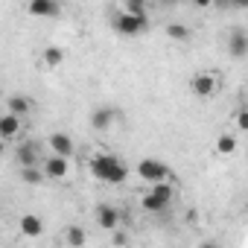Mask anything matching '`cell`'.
<instances>
[{"label":"cell","mask_w":248,"mask_h":248,"mask_svg":"<svg viewBox=\"0 0 248 248\" xmlns=\"http://www.w3.org/2000/svg\"><path fill=\"white\" fill-rule=\"evenodd\" d=\"M91 172H93V178H99L105 184H123L129 175L126 164L114 155H93L91 158Z\"/></svg>","instance_id":"obj_1"},{"label":"cell","mask_w":248,"mask_h":248,"mask_svg":"<svg viewBox=\"0 0 248 248\" xmlns=\"http://www.w3.org/2000/svg\"><path fill=\"white\" fill-rule=\"evenodd\" d=\"M138 175L143 181H149V184H167L170 181V167L164 161H158V158H143L138 164Z\"/></svg>","instance_id":"obj_2"},{"label":"cell","mask_w":248,"mask_h":248,"mask_svg":"<svg viewBox=\"0 0 248 248\" xmlns=\"http://www.w3.org/2000/svg\"><path fill=\"white\" fill-rule=\"evenodd\" d=\"M190 91H193L199 99H210V96H216V91H219V79H216L213 73L202 70V73H196V76L190 79Z\"/></svg>","instance_id":"obj_3"},{"label":"cell","mask_w":248,"mask_h":248,"mask_svg":"<svg viewBox=\"0 0 248 248\" xmlns=\"http://www.w3.org/2000/svg\"><path fill=\"white\" fill-rule=\"evenodd\" d=\"M146 27H149V18H135L129 12H117V18H114V30L120 35H140Z\"/></svg>","instance_id":"obj_4"},{"label":"cell","mask_w":248,"mask_h":248,"mask_svg":"<svg viewBox=\"0 0 248 248\" xmlns=\"http://www.w3.org/2000/svg\"><path fill=\"white\" fill-rule=\"evenodd\" d=\"M117 120H120V108H114V105H99V108H93V114H91V126H93L96 132H105V129L114 126Z\"/></svg>","instance_id":"obj_5"},{"label":"cell","mask_w":248,"mask_h":248,"mask_svg":"<svg viewBox=\"0 0 248 248\" xmlns=\"http://www.w3.org/2000/svg\"><path fill=\"white\" fill-rule=\"evenodd\" d=\"M41 170L47 172V178H56V181H64L70 175V158H62V155H47Z\"/></svg>","instance_id":"obj_6"},{"label":"cell","mask_w":248,"mask_h":248,"mask_svg":"<svg viewBox=\"0 0 248 248\" xmlns=\"http://www.w3.org/2000/svg\"><path fill=\"white\" fill-rule=\"evenodd\" d=\"M228 56L231 59H245L248 56V32L242 27H233L228 32Z\"/></svg>","instance_id":"obj_7"},{"label":"cell","mask_w":248,"mask_h":248,"mask_svg":"<svg viewBox=\"0 0 248 248\" xmlns=\"http://www.w3.org/2000/svg\"><path fill=\"white\" fill-rule=\"evenodd\" d=\"M15 164H18L21 170H27V167H41L44 161L38 158V146L24 140V143H18V146H15Z\"/></svg>","instance_id":"obj_8"},{"label":"cell","mask_w":248,"mask_h":248,"mask_svg":"<svg viewBox=\"0 0 248 248\" xmlns=\"http://www.w3.org/2000/svg\"><path fill=\"white\" fill-rule=\"evenodd\" d=\"M27 12L32 18H59L62 15V6L56 3V0H30Z\"/></svg>","instance_id":"obj_9"},{"label":"cell","mask_w":248,"mask_h":248,"mask_svg":"<svg viewBox=\"0 0 248 248\" xmlns=\"http://www.w3.org/2000/svg\"><path fill=\"white\" fill-rule=\"evenodd\" d=\"M96 225L102 228V231H117V225H120V210L114 207V204H96Z\"/></svg>","instance_id":"obj_10"},{"label":"cell","mask_w":248,"mask_h":248,"mask_svg":"<svg viewBox=\"0 0 248 248\" xmlns=\"http://www.w3.org/2000/svg\"><path fill=\"white\" fill-rule=\"evenodd\" d=\"M47 146L53 149V155H62V158H73V152H76L73 140H70L64 132H53V135L47 138Z\"/></svg>","instance_id":"obj_11"},{"label":"cell","mask_w":248,"mask_h":248,"mask_svg":"<svg viewBox=\"0 0 248 248\" xmlns=\"http://www.w3.org/2000/svg\"><path fill=\"white\" fill-rule=\"evenodd\" d=\"M21 132H24V120L21 117H15V114L0 117V135H3V140H15Z\"/></svg>","instance_id":"obj_12"},{"label":"cell","mask_w":248,"mask_h":248,"mask_svg":"<svg viewBox=\"0 0 248 248\" xmlns=\"http://www.w3.org/2000/svg\"><path fill=\"white\" fill-rule=\"evenodd\" d=\"M18 225H21V233L30 236V239H35V236L44 233V222H41V216H35V213H24Z\"/></svg>","instance_id":"obj_13"},{"label":"cell","mask_w":248,"mask_h":248,"mask_svg":"<svg viewBox=\"0 0 248 248\" xmlns=\"http://www.w3.org/2000/svg\"><path fill=\"white\" fill-rule=\"evenodd\" d=\"M32 111V102L27 99V96H21V93H12V96H6V114H15V117H27Z\"/></svg>","instance_id":"obj_14"},{"label":"cell","mask_w":248,"mask_h":248,"mask_svg":"<svg viewBox=\"0 0 248 248\" xmlns=\"http://www.w3.org/2000/svg\"><path fill=\"white\" fill-rule=\"evenodd\" d=\"M167 199H161V196H155L152 190H146L143 196H140V207L143 210H149V213H161V210H167Z\"/></svg>","instance_id":"obj_15"},{"label":"cell","mask_w":248,"mask_h":248,"mask_svg":"<svg viewBox=\"0 0 248 248\" xmlns=\"http://www.w3.org/2000/svg\"><path fill=\"white\" fill-rule=\"evenodd\" d=\"M18 175H21V181H24V184H30V187H38V184H44V178H47V172H44L41 167H27V170H18Z\"/></svg>","instance_id":"obj_16"},{"label":"cell","mask_w":248,"mask_h":248,"mask_svg":"<svg viewBox=\"0 0 248 248\" xmlns=\"http://www.w3.org/2000/svg\"><path fill=\"white\" fill-rule=\"evenodd\" d=\"M167 35H170L172 41H178V44H187V41L193 38V30H190L187 24H167Z\"/></svg>","instance_id":"obj_17"},{"label":"cell","mask_w":248,"mask_h":248,"mask_svg":"<svg viewBox=\"0 0 248 248\" xmlns=\"http://www.w3.org/2000/svg\"><path fill=\"white\" fill-rule=\"evenodd\" d=\"M64 242H67L70 248H82V245H85V228L67 225V228H64Z\"/></svg>","instance_id":"obj_18"},{"label":"cell","mask_w":248,"mask_h":248,"mask_svg":"<svg viewBox=\"0 0 248 248\" xmlns=\"http://www.w3.org/2000/svg\"><path fill=\"white\" fill-rule=\"evenodd\" d=\"M41 59H44L47 67H59V64L64 62V53H62V47H53V44H50V47H44V56H41Z\"/></svg>","instance_id":"obj_19"},{"label":"cell","mask_w":248,"mask_h":248,"mask_svg":"<svg viewBox=\"0 0 248 248\" xmlns=\"http://www.w3.org/2000/svg\"><path fill=\"white\" fill-rule=\"evenodd\" d=\"M233 149H236V138H233L231 132L219 135V140H216V152H219V155H233Z\"/></svg>","instance_id":"obj_20"},{"label":"cell","mask_w":248,"mask_h":248,"mask_svg":"<svg viewBox=\"0 0 248 248\" xmlns=\"http://www.w3.org/2000/svg\"><path fill=\"white\" fill-rule=\"evenodd\" d=\"M126 12H129V15H135V18H149V15H146V3H143V0H129V3H126Z\"/></svg>","instance_id":"obj_21"},{"label":"cell","mask_w":248,"mask_h":248,"mask_svg":"<svg viewBox=\"0 0 248 248\" xmlns=\"http://www.w3.org/2000/svg\"><path fill=\"white\" fill-rule=\"evenodd\" d=\"M149 190H152L155 196H161V199H167V202H172V187H170V184H152Z\"/></svg>","instance_id":"obj_22"},{"label":"cell","mask_w":248,"mask_h":248,"mask_svg":"<svg viewBox=\"0 0 248 248\" xmlns=\"http://www.w3.org/2000/svg\"><path fill=\"white\" fill-rule=\"evenodd\" d=\"M236 126H239V132H248V108L236 111Z\"/></svg>","instance_id":"obj_23"},{"label":"cell","mask_w":248,"mask_h":248,"mask_svg":"<svg viewBox=\"0 0 248 248\" xmlns=\"http://www.w3.org/2000/svg\"><path fill=\"white\" fill-rule=\"evenodd\" d=\"M111 242H114V245H126V242H129V236L123 233V231H117V233L111 236Z\"/></svg>","instance_id":"obj_24"},{"label":"cell","mask_w":248,"mask_h":248,"mask_svg":"<svg viewBox=\"0 0 248 248\" xmlns=\"http://www.w3.org/2000/svg\"><path fill=\"white\" fill-rule=\"evenodd\" d=\"M199 248H222L216 239H204V242H199Z\"/></svg>","instance_id":"obj_25"},{"label":"cell","mask_w":248,"mask_h":248,"mask_svg":"<svg viewBox=\"0 0 248 248\" xmlns=\"http://www.w3.org/2000/svg\"><path fill=\"white\" fill-rule=\"evenodd\" d=\"M245 108H248V102H245Z\"/></svg>","instance_id":"obj_26"}]
</instances>
